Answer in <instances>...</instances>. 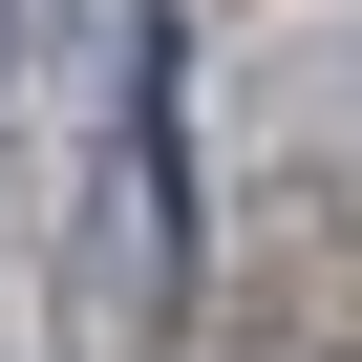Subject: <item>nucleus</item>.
I'll return each instance as SVG.
<instances>
[{
	"label": "nucleus",
	"instance_id": "f257e3e1",
	"mask_svg": "<svg viewBox=\"0 0 362 362\" xmlns=\"http://www.w3.org/2000/svg\"><path fill=\"white\" fill-rule=\"evenodd\" d=\"M149 86H170V22L107 0V320L170 298V128H149Z\"/></svg>",
	"mask_w": 362,
	"mask_h": 362
}]
</instances>
